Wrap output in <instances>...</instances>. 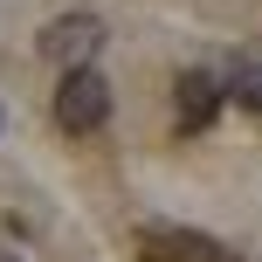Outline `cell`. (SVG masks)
<instances>
[{
  "instance_id": "obj_1",
  "label": "cell",
  "mask_w": 262,
  "mask_h": 262,
  "mask_svg": "<svg viewBox=\"0 0 262 262\" xmlns=\"http://www.w3.org/2000/svg\"><path fill=\"white\" fill-rule=\"evenodd\" d=\"M55 124L69 131V138H90V131L111 124V83L104 69H62V83H55Z\"/></svg>"
},
{
  "instance_id": "obj_2",
  "label": "cell",
  "mask_w": 262,
  "mask_h": 262,
  "mask_svg": "<svg viewBox=\"0 0 262 262\" xmlns=\"http://www.w3.org/2000/svg\"><path fill=\"white\" fill-rule=\"evenodd\" d=\"M97 49H104V21L97 14H55L41 28V62H55V69H90Z\"/></svg>"
},
{
  "instance_id": "obj_3",
  "label": "cell",
  "mask_w": 262,
  "mask_h": 262,
  "mask_svg": "<svg viewBox=\"0 0 262 262\" xmlns=\"http://www.w3.org/2000/svg\"><path fill=\"white\" fill-rule=\"evenodd\" d=\"M221 104H228L221 76H207V69H180V83H172V124H180L186 138L221 118Z\"/></svg>"
},
{
  "instance_id": "obj_4",
  "label": "cell",
  "mask_w": 262,
  "mask_h": 262,
  "mask_svg": "<svg viewBox=\"0 0 262 262\" xmlns=\"http://www.w3.org/2000/svg\"><path fill=\"white\" fill-rule=\"evenodd\" d=\"M138 255L145 262H228V249L200 228H138Z\"/></svg>"
},
{
  "instance_id": "obj_5",
  "label": "cell",
  "mask_w": 262,
  "mask_h": 262,
  "mask_svg": "<svg viewBox=\"0 0 262 262\" xmlns=\"http://www.w3.org/2000/svg\"><path fill=\"white\" fill-rule=\"evenodd\" d=\"M221 90H235L249 111H262V62H235V76H228Z\"/></svg>"
},
{
  "instance_id": "obj_6",
  "label": "cell",
  "mask_w": 262,
  "mask_h": 262,
  "mask_svg": "<svg viewBox=\"0 0 262 262\" xmlns=\"http://www.w3.org/2000/svg\"><path fill=\"white\" fill-rule=\"evenodd\" d=\"M0 262H14V249H7V242H0Z\"/></svg>"
}]
</instances>
